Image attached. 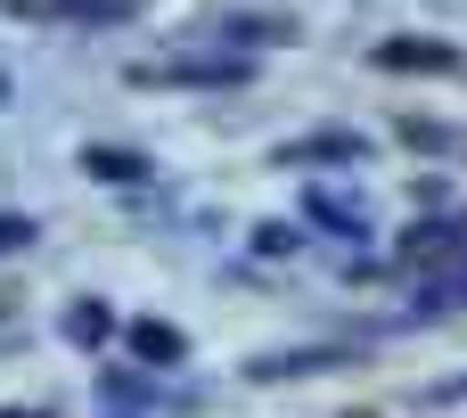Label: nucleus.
I'll return each instance as SVG.
<instances>
[{"label": "nucleus", "instance_id": "f257e3e1", "mask_svg": "<svg viewBox=\"0 0 467 418\" xmlns=\"http://www.w3.org/2000/svg\"><path fill=\"white\" fill-rule=\"evenodd\" d=\"M402 263H410V271H443V263H467V222H460V214H443V222H419V230L402 238Z\"/></svg>", "mask_w": 467, "mask_h": 418}, {"label": "nucleus", "instance_id": "f03ea898", "mask_svg": "<svg viewBox=\"0 0 467 418\" xmlns=\"http://www.w3.org/2000/svg\"><path fill=\"white\" fill-rule=\"evenodd\" d=\"M320 370H345V345H296V353H254V361H246V378H254V386L320 378Z\"/></svg>", "mask_w": 467, "mask_h": 418}, {"label": "nucleus", "instance_id": "7ed1b4c3", "mask_svg": "<svg viewBox=\"0 0 467 418\" xmlns=\"http://www.w3.org/2000/svg\"><path fill=\"white\" fill-rule=\"evenodd\" d=\"M131 82H246V66L238 57H181V66H131Z\"/></svg>", "mask_w": 467, "mask_h": 418}, {"label": "nucleus", "instance_id": "20e7f679", "mask_svg": "<svg viewBox=\"0 0 467 418\" xmlns=\"http://www.w3.org/2000/svg\"><path fill=\"white\" fill-rule=\"evenodd\" d=\"M353 156H361V140H353V131H312V140L279 148V164H353Z\"/></svg>", "mask_w": 467, "mask_h": 418}, {"label": "nucleus", "instance_id": "39448f33", "mask_svg": "<svg viewBox=\"0 0 467 418\" xmlns=\"http://www.w3.org/2000/svg\"><path fill=\"white\" fill-rule=\"evenodd\" d=\"M82 172H99V181H115V189H140L156 164H148V156H131V148H82Z\"/></svg>", "mask_w": 467, "mask_h": 418}, {"label": "nucleus", "instance_id": "423d86ee", "mask_svg": "<svg viewBox=\"0 0 467 418\" xmlns=\"http://www.w3.org/2000/svg\"><path fill=\"white\" fill-rule=\"evenodd\" d=\"M378 66H427V74H451V66H460V49H443V41H386V49H378Z\"/></svg>", "mask_w": 467, "mask_h": 418}, {"label": "nucleus", "instance_id": "0eeeda50", "mask_svg": "<svg viewBox=\"0 0 467 418\" xmlns=\"http://www.w3.org/2000/svg\"><path fill=\"white\" fill-rule=\"evenodd\" d=\"M131 353L172 370V361H189V337H181V329H164V320H140V329H131Z\"/></svg>", "mask_w": 467, "mask_h": 418}, {"label": "nucleus", "instance_id": "6e6552de", "mask_svg": "<svg viewBox=\"0 0 467 418\" xmlns=\"http://www.w3.org/2000/svg\"><path fill=\"white\" fill-rule=\"evenodd\" d=\"M66 337H74V345H107V337H115V312H107L99 296H82V304L66 312Z\"/></svg>", "mask_w": 467, "mask_h": 418}, {"label": "nucleus", "instance_id": "1a4fd4ad", "mask_svg": "<svg viewBox=\"0 0 467 418\" xmlns=\"http://www.w3.org/2000/svg\"><path fill=\"white\" fill-rule=\"evenodd\" d=\"M131 16H140V0H66L57 25H131Z\"/></svg>", "mask_w": 467, "mask_h": 418}, {"label": "nucleus", "instance_id": "9d476101", "mask_svg": "<svg viewBox=\"0 0 467 418\" xmlns=\"http://www.w3.org/2000/svg\"><path fill=\"white\" fill-rule=\"evenodd\" d=\"M312 222H328V230H345V238H361L369 222H361V205H345V197H328V189H312Z\"/></svg>", "mask_w": 467, "mask_h": 418}, {"label": "nucleus", "instance_id": "9b49d317", "mask_svg": "<svg viewBox=\"0 0 467 418\" xmlns=\"http://www.w3.org/2000/svg\"><path fill=\"white\" fill-rule=\"evenodd\" d=\"M402 140H410V148H460V131H443V123H419V115H402Z\"/></svg>", "mask_w": 467, "mask_h": 418}, {"label": "nucleus", "instance_id": "f8f14e48", "mask_svg": "<svg viewBox=\"0 0 467 418\" xmlns=\"http://www.w3.org/2000/svg\"><path fill=\"white\" fill-rule=\"evenodd\" d=\"M41 230H33V214H0V255H25Z\"/></svg>", "mask_w": 467, "mask_h": 418}, {"label": "nucleus", "instance_id": "ddd939ff", "mask_svg": "<svg viewBox=\"0 0 467 418\" xmlns=\"http://www.w3.org/2000/svg\"><path fill=\"white\" fill-rule=\"evenodd\" d=\"M0 8H8V16H33V25H57V16H66V0H0Z\"/></svg>", "mask_w": 467, "mask_h": 418}, {"label": "nucleus", "instance_id": "4468645a", "mask_svg": "<svg viewBox=\"0 0 467 418\" xmlns=\"http://www.w3.org/2000/svg\"><path fill=\"white\" fill-rule=\"evenodd\" d=\"M451 402H467V378H451V386H427V411H451Z\"/></svg>", "mask_w": 467, "mask_h": 418}, {"label": "nucleus", "instance_id": "2eb2a0df", "mask_svg": "<svg viewBox=\"0 0 467 418\" xmlns=\"http://www.w3.org/2000/svg\"><path fill=\"white\" fill-rule=\"evenodd\" d=\"M0 418H41V411H0Z\"/></svg>", "mask_w": 467, "mask_h": 418}]
</instances>
